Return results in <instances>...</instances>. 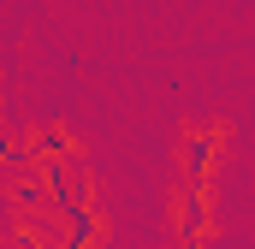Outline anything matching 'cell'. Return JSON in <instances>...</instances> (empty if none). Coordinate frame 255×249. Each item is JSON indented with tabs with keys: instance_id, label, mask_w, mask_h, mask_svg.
<instances>
[{
	"instance_id": "6da1fadb",
	"label": "cell",
	"mask_w": 255,
	"mask_h": 249,
	"mask_svg": "<svg viewBox=\"0 0 255 249\" xmlns=\"http://www.w3.org/2000/svg\"><path fill=\"white\" fill-rule=\"evenodd\" d=\"M178 232H184V244L202 249V232H208V196H202V184H184V196H178Z\"/></svg>"
},
{
	"instance_id": "7a4b0ae2",
	"label": "cell",
	"mask_w": 255,
	"mask_h": 249,
	"mask_svg": "<svg viewBox=\"0 0 255 249\" xmlns=\"http://www.w3.org/2000/svg\"><path fill=\"white\" fill-rule=\"evenodd\" d=\"M12 208H24V214H48V208H54L42 166H30V172H12Z\"/></svg>"
},
{
	"instance_id": "3957f363",
	"label": "cell",
	"mask_w": 255,
	"mask_h": 249,
	"mask_svg": "<svg viewBox=\"0 0 255 249\" xmlns=\"http://www.w3.org/2000/svg\"><path fill=\"white\" fill-rule=\"evenodd\" d=\"M214 160H220V136L214 130H190V142H184V178H208L214 172Z\"/></svg>"
},
{
	"instance_id": "277c9868",
	"label": "cell",
	"mask_w": 255,
	"mask_h": 249,
	"mask_svg": "<svg viewBox=\"0 0 255 249\" xmlns=\"http://www.w3.org/2000/svg\"><path fill=\"white\" fill-rule=\"evenodd\" d=\"M0 166H6V172H30V166H36V142L0 130Z\"/></svg>"
},
{
	"instance_id": "5b68a950",
	"label": "cell",
	"mask_w": 255,
	"mask_h": 249,
	"mask_svg": "<svg viewBox=\"0 0 255 249\" xmlns=\"http://www.w3.org/2000/svg\"><path fill=\"white\" fill-rule=\"evenodd\" d=\"M36 148H42V154H60V160H65V154H71V142H65L60 130H48V124L36 130Z\"/></svg>"
}]
</instances>
